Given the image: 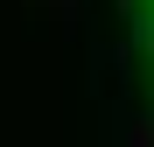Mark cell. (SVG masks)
Returning <instances> with one entry per match:
<instances>
[{
	"instance_id": "3",
	"label": "cell",
	"mask_w": 154,
	"mask_h": 147,
	"mask_svg": "<svg viewBox=\"0 0 154 147\" xmlns=\"http://www.w3.org/2000/svg\"><path fill=\"white\" fill-rule=\"evenodd\" d=\"M21 7H28V14H49V0H21Z\"/></svg>"
},
{
	"instance_id": "1",
	"label": "cell",
	"mask_w": 154,
	"mask_h": 147,
	"mask_svg": "<svg viewBox=\"0 0 154 147\" xmlns=\"http://www.w3.org/2000/svg\"><path fill=\"white\" fill-rule=\"evenodd\" d=\"M77 7H84V0H49V21H63V28H70V21H77Z\"/></svg>"
},
{
	"instance_id": "2",
	"label": "cell",
	"mask_w": 154,
	"mask_h": 147,
	"mask_svg": "<svg viewBox=\"0 0 154 147\" xmlns=\"http://www.w3.org/2000/svg\"><path fill=\"white\" fill-rule=\"evenodd\" d=\"M126 147H154V126H147V119H133V126H126Z\"/></svg>"
},
{
	"instance_id": "4",
	"label": "cell",
	"mask_w": 154,
	"mask_h": 147,
	"mask_svg": "<svg viewBox=\"0 0 154 147\" xmlns=\"http://www.w3.org/2000/svg\"><path fill=\"white\" fill-rule=\"evenodd\" d=\"M112 7H119V14H133V7H140V0H112Z\"/></svg>"
}]
</instances>
